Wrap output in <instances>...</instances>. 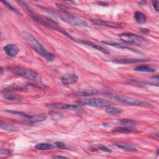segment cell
<instances>
[{"instance_id": "cell-1", "label": "cell", "mask_w": 159, "mask_h": 159, "mask_svg": "<svg viewBox=\"0 0 159 159\" xmlns=\"http://www.w3.org/2000/svg\"><path fill=\"white\" fill-rule=\"evenodd\" d=\"M40 9H42L43 11L45 12L56 17L60 19H61L63 21L66 22L69 24H71L73 25L78 26V27H88L89 25L88 23L83 20V19L74 16L72 14H68L66 12H58L55 11L52 9H49L47 7H42V6H39Z\"/></svg>"}, {"instance_id": "cell-2", "label": "cell", "mask_w": 159, "mask_h": 159, "mask_svg": "<svg viewBox=\"0 0 159 159\" xmlns=\"http://www.w3.org/2000/svg\"><path fill=\"white\" fill-rule=\"evenodd\" d=\"M23 35L29 45L41 57L44 58L48 61H52L55 60V55L51 52H48L42 45L34 37H33L30 33L24 31Z\"/></svg>"}, {"instance_id": "cell-3", "label": "cell", "mask_w": 159, "mask_h": 159, "mask_svg": "<svg viewBox=\"0 0 159 159\" xmlns=\"http://www.w3.org/2000/svg\"><path fill=\"white\" fill-rule=\"evenodd\" d=\"M109 96H110V98H112L113 99H115L119 101H120L125 104H127L129 105L142 107H148V108L153 107V106L152 105L151 103L147 102L145 101H143V100L134 98L132 97L125 96L119 95V94H109Z\"/></svg>"}, {"instance_id": "cell-4", "label": "cell", "mask_w": 159, "mask_h": 159, "mask_svg": "<svg viewBox=\"0 0 159 159\" xmlns=\"http://www.w3.org/2000/svg\"><path fill=\"white\" fill-rule=\"evenodd\" d=\"M8 70L11 73L17 75L18 76H22L23 78L30 80H35L38 76V74L36 71L33 70L28 69L19 66H12L8 68Z\"/></svg>"}, {"instance_id": "cell-5", "label": "cell", "mask_w": 159, "mask_h": 159, "mask_svg": "<svg viewBox=\"0 0 159 159\" xmlns=\"http://www.w3.org/2000/svg\"><path fill=\"white\" fill-rule=\"evenodd\" d=\"M120 40L128 43H131L136 45L145 46L147 45L148 42L141 36L137 35L132 33H122L119 35Z\"/></svg>"}, {"instance_id": "cell-6", "label": "cell", "mask_w": 159, "mask_h": 159, "mask_svg": "<svg viewBox=\"0 0 159 159\" xmlns=\"http://www.w3.org/2000/svg\"><path fill=\"white\" fill-rule=\"evenodd\" d=\"M78 103L79 104L91 107H106L109 106L112 102L102 98H91L80 100L78 101Z\"/></svg>"}, {"instance_id": "cell-7", "label": "cell", "mask_w": 159, "mask_h": 159, "mask_svg": "<svg viewBox=\"0 0 159 159\" xmlns=\"http://www.w3.org/2000/svg\"><path fill=\"white\" fill-rule=\"evenodd\" d=\"M6 112L13 114V115H17L21 117H23L25 119H29V120L33 122H42L43 120H45L47 118V116L43 114L40 115H30L27 114L24 112L22 111H14V110H6Z\"/></svg>"}, {"instance_id": "cell-8", "label": "cell", "mask_w": 159, "mask_h": 159, "mask_svg": "<svg viewBox=\"0 0 159 159\" xmlns=\"http://www.w3.org/2000/svg\"><path fill=\"white\" fill-rule=\"evenodd\" d=\"M46 107L51 109H58V110H75L79 107V105L78 104H71L63 102H55V103H50L46 104Z\"/></svg>"}, {"instance_id": "cell-9", "label": "cell", "mask_w": 159, "mask_h": 159, "mask_svg": "<svg viewBox=\"0 0 159 159\" xmlns=\"http://www.w3.org/2000/svg\"><path fill=\"white\" fill-rule=\"evenodd\" d=\"M92 22L96 25L101 26H106L108 27H111L114 29H122L123 28V25L117 22L105 21L101 19H94L92 20Z\"/></svg>"}, {"instance_id": "cell-10", "label": "cell", "mask_w": 159, "mask_h": 159, "mask_svg": "<svg viewBox=\"0 0 159 159\" xmlns=\"http://www.w3.org/2000/svg\"><path fill=\"white\" fill-rule=\"evenodd\" d=\"M4 50L8 56L11 57H14L19 53V48L14 43H10V44H7L4 47Z\"/></svg>"}, {"instance_id": "cell-11", "label": "cell", "mask_w": 159, "mask_h": 159, "mask_svg": "<svg viewBox=\"0 0 159 159\" xmlns=\"http://www.w3.org/2000/svg\"><path fill=\"white\" fill-rule=\"evenodd\" d=\"M76 42L82 43L87 45L88 46H90L92 48H95V49H96L98 50H99V51H101V52H102V53H104L105 54H109L110 53V52L107 49H106V48H104V47H101V46H100L99 45H97V44H96V43H93V42H92L91 41L86 40H81V39H77Z\"/></svg>"}, {"instance_id": "cell-12", "label": "cell", "mask_w": 159, "mask_h": 159, "mask_svg": "<svg viewBox=\"0 0 159 159\" xmlns=\"http://www.w3.org/2000/svg\"><path fill=\"white\" fill-rule=\"evenodd\" d=\"M150 60L147 59H139V58H124V59H119L113 61V62L119 64H134L139 63L142 62L148 61Z\"/></svg>"}, {"instance_id": "cell-13", "label": "cell", "mask_w": 159, "mask_h": 159, "mask_svg": "<svg viewBox=\"0 0 159 159\" xmlns=\"http://www.w3.org/2000/svg\"><path fill=\"white\" fill-rule=\"evenodd\" d=\"M102 42L104 44H106V45H109L111 46H112V47H117V48H123V49H127V50H131L132 52H137V53H140V52L137 50L135 48H133L129 46H127L126 45H123L122 43H117L116 42H114V41H111V40H104V41H102Z\"/></svg>"}, {"instance_id": "cell-14", "label": "cell", "mask_w": 159, "mask_h": 159, "mask_svg": "<svg viewBox=\"0 0 159 159\" xmlns=\"http://www.w3.org/2000/svg\"><path fill=\"white\" fill-rule=\"evenodd\" d=\"M78 77L75 74L65 75L61 79L62 83L64 84H71L75 83L78 81Z\"/></svg>"}, {"instance_id": "cell-15", "label": "cell", "mask_w": 159, "mask_h": 159, "mask_svg": "<svg viewBox=\"0 0 159 159\" xmlns=\"http://www.w3.org/2000/svg\"><path fill=\"white\" fill-rule=\"evenodd\" d=\"M114 145L115 146H116L117 147L122 149L124 150L127 151V152H136L137 150V148L134 147L133 145H130V144H128V143H123V142H116L114 143Z\"/></svg>"}, {"instance_id": "cell-16", "label": "cell", "mask_w": 159, "mask_h": 159, "mask_svg": "<svg viewBox=\"0 0 159 159\" xmlns=\"http://www.w3.org/2000/svg\"><path fill=\"white\" fill-rule=\"evenodd\" d=\"M27 89V87L26 86H18V85H12L8 88H5L2 90V93H11L13 91H23Z\"/></svg>"}, {"instance_id": "cell-17", "label": "cell", "mask_w": 159, "mask_h": 159, "mask_svg": "<svg viewBox=\"0 0 159 159\" xmlns=\"http://www.w3.org/2000/svg\"><path fill=\"white\" fill-rule=\"evenodd\" d=\"M117 122L123 126H127V127H132L139 124V122H137L136 120L129 119H120L118 120Z\"/></svg>"}, {"instance_id": "cell-18", "label": "cell", "mask_w": 159, "mask_h": 159, "mask_svg": "<svg viewBox=\"0 0 159 159\" xmlns=\"http://www.w3.org/2000/svg\"><path fill=\"white\" fill-rule=\"evenodd\" d=\"M135 129L131 127H127V126H122L116 127L113 130V132L116 133H121V134H129L134 132Z\"/></svg>"}, {"instance_id": "cell-19", "label": "cell", "mask_w": 159, "mask_h": 159, "mask_svg": "<svg viewBox=\"0 0 159 159\" xmlns=\"http://www.w3.org/2000/svg\"><path fill=\"white\" fill-rule=\"evenodd\" d=\"M134 17L137 22L139 24H144L147 22V17L145 14L140 11H137L135 12Z\"/></svg>"}, {"instance_id": "cell-20", "label": "cell", "mask_w": 159, "mask_h": 159, "mask_svg": "<svg viewBox=\"0 0 159 159\" xmlns=\"http://www.w3.org/2000/svg\"><path fill=\"white\" fill-rule=\"evenodd\" d=\"M134 70L137 71H141V72L153 73L155 71V68L147 65H140L135 67L134 68Z\"/></svg>"}, {"instance_id": "cell-21", "label": "cell", "mask_w": 159, "mask_h": 159, "mask_svg": "<svg viewBox=\"0 0 159 159\" xmlns=\"http://www.w3.org/2000/svg\"><path fill=\"white\" fill-rule=\"evenodd\" d=\"M53 147V145L49 143H39L35 146V148L39 150H48L52 149Z\"/></svg>"}, {"instance_id": "cell-22", "label": "cell", "mask_w": 159, "mask_h": 159, "mask_svg": "<svg viewBox=\"0 0 159 159\" xmlns=\"http://www.w3.org/2000/svg\"><path fill=\"white\" fill-rule=\"evenodd\" d=\"M122 112V110L120 108L113 106H109L106 109V112L109 114H120Z\"/></svg>"}, {"instance_id": "cell-23", "label": "cell", "mask_w": 159, "mask_h": 159, "mask_svg": "<svg viewBox=\"0 0 159 159\" xmlns=\"http://www.w3.org/2000/svg\"><path fill=\"white\" fill-rule=\"evenodd\" d=\"M4 98L5 99L10 101H21V97L17 95L14 94H11L9 93H4Z\"/></svg>"}, {"instance_id": "cell-24", "label": "cell", "mask_w": 159, "mask_h": 159, "mask_svg": "<svg viewBox=\"0 0 159 159\" xmlns=\"http://www.w3.org/2000/svg\"><path fill=\"white\" fill-rule=\"evenodd\" d=\"M0 126H1V128L2 129H4V130H7V131L13 132V131H16V128L13 125H12L11 124L6 123V122H3L2 120L1 121Z\"/></svg>"}, {"instance_id": "cell-25", "label": "cell", "mask_w": 159, "mask_h": 159, "mask_svg": "<svg viewBox=\"0 0 159 159\" xmlns=\"http://www.w3.org/2000/svg\"><path fill=\"white\" fill-rule=\"evenodd\" d=\"M98 92L96 90H92V89H84V90H81L78 91V94L79 95L81 96H89V95H93L97 94Z\"/></svg>"}, {"instance_id": "cell-26", "label": "cell", "mask_w": 159, "mask_h": 159, "mask_svg": "<svg viewBox=\"0 0 159 159\" xmlns=\"http://www.w3.org/2000/svg\"><path fill=\"white\" fill-rule=\"evenodd\" d=\"M9 10H11V11H13V12H14L15 13H16V14H20L21 15V13H20V12L17 9H16L15 7H14L11 4H10L9 2H8L7 1H1Z\"/></svg>"}, {"instance_id": "cell-27", "label": "cell", "mask_w": 159, "mask_h": 159, "mask_svg": "<svg viewBox=\"0 0 159 159\" xmlns=\"http://www.w3.org/2000/svg\"><path fill=\"white\" fill-rule=\"evenodd\" d=\"M55 144L59 148H61V149H67V147L66 146V145L64 143L61 142H56L55 143Z\"/></svg>"}, {"instance_id": "cell-28", "label": "cell", "mask_w": 159, "mask_h": 159, "mask_svg": "<svg viewBox=\"0 0 159 159\" xmlns=\"http://www.w3.org/2000/svg\"><path fill=\"white\" fill-rule=\"evenodd\" d=\"M98 148L99 150H101L102 151H104V152H108V153H110L111 152V150L110 148H109L108 147L103 145H100L98 147Z\"/></svg>"}, {"instance_id": "cell-29", "label": "cell", "mask_w": 159, "mask_h": 159, "mask_svg": "<svg viewBox=\"0 0 159 159\" xmlns=\"http://www.w3.org/2000/svg\"><path fill=\"white\" fill-rule=\"evenodd\" d=\"M56 6H57V7L59 9H61V10H63V11H65L68 10V7H66V6H65V5L57 3V4H56Z\"/></svg>"}, {"instance_id": "cell-30", "label": "cell", "mask_w": 159, "mask_h": 159, "mask_svg": "<svg viewBox=\"0 0 159 159\" xmlns=\"http://www.w3.org/2000/svg\"><path fill=\"white\" fill-rule=\"evenodd\" d=\"M152 5H153V7L154 9L157 12H158V10H159V9H158V1H153L152 2Z\"/></svg>"}, {"instance_id": "cell-31", "label": "cell", "mask_w": 159, "mask_h": 159, "mask_svg": "<svg viewBox=\"0 0 159 159\" xmlns=\"http://www.w3.org/2000/svg\"><path fill=\"white\" fill-rule=\"evenodd\" d=\"M53 158H66L65 156H61V155H54L53 156Z\"/></svg>"}, {"instance_id": "cell-32", "label": "cell", "mask_w": 159, "mask_h": 159, "mask_svg": "<svg viewBox=\"0 0 159 159\" xmlns=\"http://www.w3.org/2000/svg\"><path fill=\"white\" fill-rule=\"evenodd\" d=\"M139 3L140 4H141V5H144V4H145L147 3V1H139Z\"/></svg>"}, {"instance_id": "cell-33", "label": "cell", "mask_w": 159, "mask_h": 159, "mask_svg": "<svg viewBox=\"0 0 159 159\" xmlns=\"http://www.w3.org/2000/svg\"><path fill=\"white\" fill-rule=\"evenodd\" d=\"M140 30H141L143 33H146V31H147V32H149V30H148V29H142Z\"/></svg>"}]
</instances>
